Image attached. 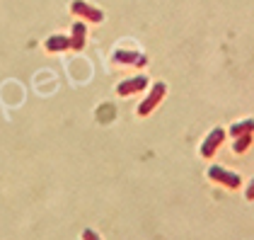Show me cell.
Masks as SVG:
<instances>
[{"mask_svg":"<svg viewBox=\"0 0 254 240\" xmlns=\"http://www.w3.org/2000/svg\"><path fill=\"white\" fill-rule=\"evenodd\" d=\"M165 95H167V85H165V82H155V85L150 87L148 97L138 104V117H148V114H153V109L162 102Z\"/></svg>","mask_w":254,"mask_h":240,"instance_id":"cell-1","label":"cell"},{"mask_svg":"<svg viewBox=\"0 0 254 240\" xmlns=\"http://www.w3.org/2000/svg\"><path fill=\"white\" fill-rule=\"evenodd\" d=\"M208 177L218 184H223V187H228V189H240L242 187V177L233 172V170H225V167H220V165H211L208 167Z\"/></svg>","mask_w":254,"mask_h":240,"instance_id":"cell-2","label":"cell"},{"mask_svg":"<svg viewBox=\"0 0 254 240\" xmlns=\"http://www.w3.org/2000/svg\"><path fill=\"white\" fill-rule=\"evenodd\" d=\"M112 63H117V66H133V68H143V66H148V54L117 49V51L112 54Z\"/></svg>","mask_w":254,"mask_h":240,"instance_id":"cell-3","label":"cell"},{"mask_svg":"<svg viewBox=\"0 0 254 240\" xmlns=\"http://www.w3.org/2000/svg\"><path fill=\"white\" fill-rule=\"evenodd\" d=\"M148 87V76H133V78H126L121 80L117 85V95L119 97H128V95H138V92H143Z\"/></svg>","mask_w":254,"mask_h":240,"instance_id":"cell-4","label":"cell"},{"mask_svg":"<svg viewBox=\"0 0 254 240\" xmlns=\"http://www.w3.org/2000/svg\"><path fill=\"white\" fill-rule=\"evenodd\" d=\"M70 12H73V15H80L82 20L95 22V24L104 22V12L97 10V7H92V5H87L85 0H73V2H70Z\"/></svg>","mask_w":254,"mask_h":240,"instance_id":"cell-5","label":"cell"},{"mask_svg":"<svg viewBox=\"0 0 254 240\" xmlns=\"http://www.w3.org/2000/svg\"><path fill=\"white\" fill-rule=\"evenodd\" d=\"M223 141H225V129L215 126L213 131L203 139V143H201V156H203V158H213L215 151L223 146Z\"/></svg>","mask_w":254,"mask_h":240,"instance_id":"cell-6","label":"cell"},{"mask_svg":"<svg viewBox=\"0 0 254 240\" xmlns=\"http://www.w3.org/2000/svg\"><path fill=\"white\" fill-rule=\"evenodd\" d=\"M44 49L49 54H63V51L70 49V37H65V34H51L49 39L44 41Z\"/></svg>","mask_w":254,"mask_h":240,"instance_id":"cell-7","label":"cell"},{"mask_svg":"<svg viewBox=\"0 0 254 240\" xmlns=\"http://www.w3.org/2000/svg\"><path fill=\"white\" fill-rule=\"evenodd\" d=\"M70 32H73V34H70V49H73V51H82V49H85V39H87V27H85V22H75Z\"/></svg>","mask_w":254,"mask_h":240,"instance_id":"cell-8","label":"cell"},{"mask_svg":"<svg viewBox=\"0 0 254 240\" xmlns=\"http://www.w3.org/2000/svg\"><path fill=\"white\" fill-rule=\"evenodd\" d=\"M230 136H240V134H254V119H242V121H235L233 126L228 129Z\"/></svg>","mask_w":254,"mask_h":240,"instance_id":"cell-9","label":"cell"},{"mask_svg":"<svg viewBox=\"0 0 254 240\" xmlns=\"http://www.w3.org/2000/svg\"><path fill=\"white\" fill-rule=\"evenodd\" d=\"M233 153H245L254 141V134H240V136H233Z\"/></svg>","mask_w":254,"mask_h":240,"instance_id":"cell-10","label":"cell"},{"mask_svg":"<svg viewBox=\"0 0 254 240\" xmlns=\"http://www.w3.org/2000/svg\"><path fill=\"white\" fill-rule=\"evenodd\" d=\"M247 199H254V180L247 184Z\"/></svg>","mask_w":254,"mask_h":240,"instance_id":"cell-11","label":"cell"},{"mask_svg":"<svg viewBox=\"0 0 254 240\" xmlns=\"http://www.w3.org/2000/svg\"><path fill=\"white\" fill-rule=\"evenodd\" d=\"M82 238H97V233H92V231H85V233H82Z\"/></svg>","mask_w":254,"mask_h":240,"instance_id":"cell-12","label":"cell"}]
</instances>
